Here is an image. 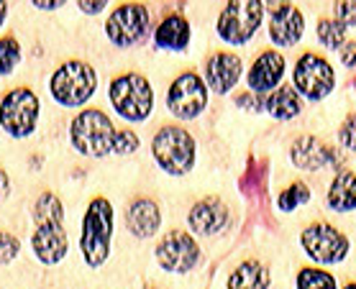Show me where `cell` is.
Here are the masks:
<instances>
[{
	"mask_svg": "<svg viewBox=\"0 0 356 289\" xmlns=\"http://www.w3.org/2000/svg\"><path fill=\"white\" fill-rule=\"evenodd\" d=\"M111 236H113V208L106 197H95L82 217L80 249L88 266H103L111 254Z\"/></svg>",
	"mask_w": 356,
	"mask_h": 289,
	"instance_id": "6da1fadb",
	"label": "cell"
},
{
	"mask_svg": "<svg viewBox=\"0 0 356 289\" xmlns=\"http://www.w3.org/2000/svg\"><path fill=\"white\" fill-rule=\"evenodd\" d=\"M95 69L88 62H80V59L65 62L57 72L51 74V95L65 108H80V105H85L90 100V95L95 92Z\"/></svg>",
	"mask_w": 356,
	"mask_h": 289,
	"instance_id": "7a4b0ae2",
	"label": "cell"
},
{
	"mask_svg": "<svg viewBox=\"0 0 356 289\" xmlns=\"http://www.w3.org/2000/svg\"><path fill=\"white\" fill-rule=\"evenodd\" d=\"M70 136H72L74 149L80 154H88V156H106V154L113 151L115 129L106 113L90 108V110H82L72 121Z\"/></svg>",
	"mask_w": 356,
	"mask_h": 289,
	"instance_id": "3957f363",
	"label": "cell"
},
{
	"mask_svg": "<svg viewBox=\"0 0 356 289\" xmlns=\"http://www.w3.org/2000/svg\"><path fill=\"white\" fill-rule=\"evenodd\" d=\"M111 103H113L115 113L123 115L126 121H144L152 113L154 92H152V85L146 77L129 72L111 82Z\"/></svg>",
	"mask_w": 356,
	"mask_h": 289,
	"instance_id": "277c9868",
	"label": "cell"
},
{
	"mask_svg": "<svg viewBox=\"0 0 356 289\" xmlns=\"http://www.w3.org/2000/svg\"><path fill=\"white\" fill-rule=\"evenodd\" d=\"M152 151H154L159 167L170 174H187L195 164V141L179 126H164L156 131Z\"/></svg>",
	"mask_w": 356,
	"mask_h": 289,
	"instance_id": "5b68a950",
	"label": "cell"
},
{
	"mask_svg": "<svg viewBox=\"0 0 356 289\" xmlns=\"http://www.w3.org/2000/svg\"><path fill=\"white\" fill-rule=\"evenodd\" d=\"M39 97L29 88L10 90L8 95L0 100V126L6 133L13 138H24L33 133L36 123H39Z\"/></svg>",
	"mask_w": 356,
	"mask_h": 289,
	"instance_id": "8992f818",
	"label": "cell"
},
{
	"mask_svg": "<svg viewBox=\"0 0 356 289\" xmlns=\"http://www.w3.org/2000/svg\"><path fill=\"white\" fill-rule=\"evenodd\" d=\"M264 16V3L259 0H234L220 10L218 18V33L226 44L241 47L257 33Z\"/></svg>",
	"mask_w": 356,
	"mask_h": 289,
	"instance_id": "52a82bcc",
	"label": "cell"
},
{
	"mask_svg": "<svg viewBox=\"0 0 356 289\" xmlns=\"http://www.w3.org/2000/svg\"><path fill=\"white\" fill-rule=\"evenodd\" d=\"M167 105H170V110L177 118H182V121L197 118L205 110V105H208V88H205V82L195 72L179 74L177 80L172 82L170 95H167Z\"/></svg>",
	"mask_w": 356,
	"mask_h": 289,
	"instance_id": "ba28073f",
	"label": "cell"
},
{
	"mask_svg": "<svg viewBox=\"0 0 356 289\" xmlns=\"http://www.w3.org/2000/svg\"><path fill=\"white\" fill-rule=\"evenodd\" d=\"M300 241H302L305 254L321 264H339L348 254V238L325 223L310 225Z\"/></svg>",
	"mask_w": 356,
	"mask_h": 289,
	"instance_id": "9c48e42d",
	"label": "cell"
},
{
	"mask_svg": "<svg viewBox=\"0 0 356 289\" xmlns=\"http://www.w3.org/2000/svg\"><path fill=\"white\" fill-rule=\"evenodd\" d=\"M146 28H149V10L138 3L115 8L106 24L108 39L113 41L115 47H134L136 41L146 36Z\"/></svg>",
	"mask_w": 356,
	"mask_h": 289,
	"instance_id": "30bf717a",
	"label": "cell"
},
{
	"mask_svg": "<svg viewBox=\"0 0 356 289\" xmlns=\"http://www.w3.org/2000/svg\"><path fill=\"white\" fill-rule=\"evenodd\" d=\"M333 67L318 54H302L295 65V88L310 100H321L333 90Z\"/></svg>",
	"mask_w": 356,
	"mask_h": 289,
	"instance_id": "8fae6325",
	"label": "cell"
},
{
	"mask_svg": "<svg viewBox=\"0 0 356 289\" xmlns=\"http://www.w3.org/2000/svg\"><path fill=\"white\" fill-rule=\"evenodd\" d=\"M156 258L170 272H190L200 258V249H197V243L190 233L170 231L156 246Z\"/></svg>",
	"mask_w": 356,
	"mask_h": 289,
	"instance_id": "7c38bea8",
	"label": "cell"
},
{
	"mask_svg": "<svg viewBox=\"0 0 356 289\" xmlns=\"http://www.w3.org/2000/svg\"><path fill=\"white\" fill-rule=\"evenodd\" d=\"M272 10V24H269V36L277 47H295L302 36V13L295 6L280 3V6H269Z\"/></svg>",
	"mask_w": 356,
	"mask_h": 289,
	"instance_id": "4fadbf2b",
	"label": "cell"
},
{
	"mask_svg": "<svg viewBox=\"0 0 356 289\" xmlns=\"http://www.w3.org/2000/svg\"><path fill=\"white\" fill-rule=\"evenodd\" d=\"M187 223H190V228H193L195 233L216 236L228 225V208L218 197H205V200H200L190 210Z\"/></svg>",
	"mask_w": 356,
	"mask_h": 289,
	"instance_id": "5bb4252c",
	"label": "cell"
},
{
	"mask_svg": "<svg viewBox=\"0 0 356 289\" xmlns=\"http://www.w3.org/2000/svg\"><path fill=\"white\" fill-rule=\"evenodd\" d=\"M284 74V59L282 54L277 51H264V54L257 56V62L251 65L249 69V90L251 92H259V95H267L269 90H275L280 85Z\"/></svg>",
	"mask_w": 356,
	"mask_h": 289,
	"instance_id": "9a60e30c",
	"label": "cell"
},
{
	"mask_svg": "<svg viewBox=\"0 0 356 289\" xmlns=\"http://www.w3.org/2000/svg\"><path fill=\"white\" fill-rule=\"evenodd\" d=\"M241 77V59L236 54H226L218 51L205 62V82L211 85V90L216 92H228Z\"/></svg>",
	"mask_w": 356,
	"mask_h": 289,
	"instance_id": "2e32d148",
	"label": "cell"
},
{
	"mask_svg": "<svg viewBox=\"0 0 356 289\" xmlns=\"http://www.w3.org/2000/svg\"><path fill=\"white\" fill-rule=\"evenodd\" d=\"M33 254L44 264H57L67 254V233L65 225H36L33 233Z\"/></svg>",
	"mask_w": 356,
	"mask_h": 289,
	"instance_id": "e0dca14e",
	"label": "cell"
},
{
	"mask_svg": "<svg viewBox=\"0 0 356 289\" xmlns=\"http://www.w3.org/2000/svg\"><path fill=\"white\" fill-rule=\"evenodd\" d=\"M126 223H129L131 233L138 236V238H149L159 231L162 225V210L154 200L149 197H138V200L131 202L129 213H126Z\"/></svg>",
	"mask_w": 356,
	"mask_h": 289,
	"instance_id": "ac0fdd59",
	"label": "cell"
},
{
	"mask_svg": "<svg viewBox=\"0 0 356 289\" xmlns=\"http://www.w3.org/2000/svg\"><path fill=\"white\" fill-rule=\"evenodd\" d=\"M292 161H295V167L300 169H321L325 167L328 161H331V149L323 144V141H318L316 136H300L295 144H292V151H290Z\"/></svg>",
	"mask_w": 356,
	"mask_h": 289,
	"instance_id": "d6986e66",
	"label": "cell"
},
{
	"mask_svg": "<svg viewBox=\"0 0 356 289\" xmlns=\"http://www.w3.org/2000/svg\"><path fill=\"white\" fill-rule=\"evenodd\" d=\"M154 41L159 49H172V51H182L190 44V24L185 16H167L162 24L156 26Z\"/></svg>",
	"mask_w": 356,
	"mask_h": 289,
	"instance_id": "ffe728a7",
	"label": "cell"
},
{
	"mask_svg": "<svg viewBox=\"0 0 356 289\" xmlns=\"http://www.w3.org/2000/svg\"><path fill=\"white\" fill-rule=\"evenodd\" d=\"M228 289H269V269L259 261H243L228 276Z\"/></svg>",
	"mask_w": 356,
	"mask_h": 289,
	"instance_id": "44dd1931",
	"label": "cell"
},
{
	"mask_svg": "<svg viewBox=\"0 0 356 289\" xmlns=\"http://www.w3.org/2000/svg\"><path fill=\"white\" fill-rule=\"evenodd\" d=\"M264 108L275 115L277 121H290V118H295V115L302 110V103H300L298 90L277 88V90H272V95L264 100Z\"/></svg>",
	"mask_w": 356,
	"mask_h": 289,
	"instance_id": "7402d4cb",
	"label": "cell"
},
{
	"mask_svg": "<svg viewBox=\"0 0 356 289\" xmlns=\"http://www.w3.org/2000/svg\"><path fill=\"white\" fill-rule=\"evenodd\" d=\"M328 205L333 210H354L356 208V174L354 172H341L333 179L331 190H328Z\"/></svg>",
	"mask_w": 356,
	"mask_h": 289,
	"instance_id": "603a6c76",
	"label": "cell"
},
{
	"mask_svg": "<svg viewBox=\"0 0 356 289\" xmlns=\"http://www.w3.org/2000/svg\"><path fill=\"white\" fill-rule=\"evenodd\" d=\"M33 220L36 225H59L65 223V208L54 192L39 195V200L33 202Z\"/></svg>",
	"mask_w": 356,
	"mask_h": 289,
	"instance_id": "cb8c5ba5",
	"label": "cell"
},
{
	"mask_svg": "<svg viewBox=\"0 0 356 289\" xmlns=\"http://www.w3.org/2000/svg\"><path fill=\"white\" fill-rule=\"evenodd\" d=\"M318 36H321V41H323V47L328 49H339L341 44H343V39H346V26L341 24V21H336V18H323L321 24H318Z\"/></svg>",
	"mask_w": 356,
	"mask_h": 289,
	"instance_id": "d4e9b609",
	"label": "cell"
},
{
	"mask_svg": "<svg viewBox=\"0 0 356 289\" xmlns=\"http://www.w3.org/2000/svg\"><path fill=\"white\" fill-rule=\"evenodd\" d=\"M298 289H336V279L321 269H302L298 274Z\"/></svg>",
	"mask_w": 356,
	"mask_h": 289,
	"instance_id": "484cf974",
	"label": "cell"
},
{
	"mask_svg": "<svg viewBox=\"0 0 356 289\" xmlns=\"http://www.w3.org/2000/svg\"><path fill=\"white\" fill-rule=\"evenodd\" d=\"M21 59V44L13 36L0 39V74H10Z\"/></svg>",
	"mask_w": 356,
	"mask_h": 289,
	"instance_id": "4316f807",
	"label": "cell"
},
{
	"mask_svg": "<svg viewBox=\"0 0 356 289\" xmlns=\"http://www.w3.org/2000/svg\"><path fill=\"white\" fill-rule=\"evenodd\" d=\"M310 200V190L305 185H292L287 187L282 195H280V208L282 210H295L298 205H302V202Z\"/></svg>",
	"mask_w": 356,
	"mask_h": 289,
	"instance_id": "83f0119b",
	"label": "cell"
},
{
	"mask_svg": "<svg viewBox=\"0 0 356 289\" xmlns=\"http://www.w3.org/2000/svg\"><path fill=\"white\" fill-rule=\"evenodd\" d=\"M136 149H138V136L134 133V131H129V129L115 131L113 154H121V156H126V154H134Z\"/></svg>",
	"mask_w": 356,
	"mask_h": 289,
	"instance_id": "f1b7e54d",
	"label": "cell"
},
{
	"mask_svg": "<svg viewBox=\"0 0 356 289\" xmlns=\"http://www.w3.org/2000/svg\"><path fill=\"white\" fill-rule=\"evenodd\" d=\"M18 251H21V241H18L16 236L0 231V266L10 264L18 256Z\"/></svg>",
	"mask_w": 356,
	"mask_h": 289,
	"instance_id": "f546056e",
	"label": "cell"
},
{
	"mask_svg": "<svg viewBox=\"0 0 356 289\" xmlns=\"http://www.w3.org/2000/svg\"><path fill=\"white\" fill-rule=\"evenodd\" d=\"M339 138H341V146H346V149L356 151V113L354 115H348V121L343 123V129L339 131Z\"/></svg>",
	"mask_w": 356,
	"mask_h": 289,
	"instance_id": "4dcf8cb0",
	"label": "cell"
},
{
	"mask_svg": "<svg viewBox=\"0 0 356 289\" xmlns=\"http://www.w3.org/2000/svg\"><path fill=\"white\" fill-rule=\"evenodd\" d=\"M336 21L356 26V3H336Z\"/></svg>",
	"mask_w": 356,
	"mask_h": 289,
	"instance_id": "1f68e13d",
	"label": "cell"
},
{
	"mask_svg": "<svg viewBox=\"0 0 356 289\" xmlns=\"http://www.w3.org/2000/svg\"><path fill=\"white\" fill-rule=\"evenodd\" d=\"M106 8V0H80V10L82 13H90V16H95L100 10Z\"/></svg>",
	"mask_w": 356,
	"mask_h": 289,
	"instance_id": "d6a6232c",
	"label": "cell"
},
{
	"mask_svg": "<svg viewBox=\"0 0 356 289\" xmlns=\"http://www.w3.org/2000/svg\"><path fill=\"white\" fill-rule=\"evenodd\" d=\"M341 56H343V65L354 67L356 65V44H348V47L341 51Z\"/></svg>",
	"mask_w": 356,
	"mask_h": 289,
	"instance_id": "836d02e7",
	"label": "cell"
},
{
	"mask_svg": "<svg viewBox=\"0 0 356 289\" xmlns=\"http://www.w3.org/2000/svg\"><path fill=\"white\" fill-rule=\"evenodd\" d=\"M8 192H10V179H8V174H6V169L0 167V200Z\"/></svg>",
	"mask_w": 356,
	"mask_h": 289,
	"instance_id": "e575fe53",
	"label": "cell"
},
{
	"mask_svg": "<svg viewBox=\"0 0 356 289\" xmlns=\"http://www.w3.org/2000/svg\"><path fill=\"white\" fill-rule=\"evenodd\" d=\"M36 8L54 10V8H59V3H57V0H36Z\"/></svg>",
	"mask_w": 356,
	"mask_h": 289,
	"instance_id": "d590c367",
	"label": "cell"
},
{
	"mask_svg": "<svg viewBox=\"0 0 356 289\" xmlns=\"http://www.w3.org/2000/svg\"><path fill=\"white\" fill-rule=\"evenodd\" d=\"M6 16H8V3H0V26H3Z\"/></svg>",
	"mask_w": 356,
	"mask_h": 289,
	"instance_id": "8d00e7d4",
	"label": "cell"
},
{
	"mask_svg": "<svg viewBox=\"0 0 356 289\" xmlns=\"http://www.w3.org/2000/svg\"><path fill=\"white\" fill-rule=\"evenodd\" d=\"M343 289H356V284H346V287H343Z\"/></svg>",
	"mask_w": 356,
	"mask_h": 289,
	"instance_id": "74e56055",
	"label": "cell"
}]
</instances>
